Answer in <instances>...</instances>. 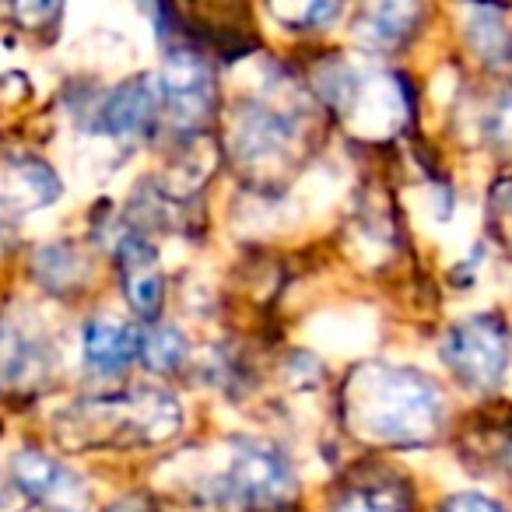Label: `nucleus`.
Returning <instances> with one entry per match:
<instances>
[{"label": "nucleus", "instance_id": "nucleus-1", "mask_svg": "<svg viewBox=\"0 0 512 512\" xmlns=\"http://www.w3.org/2000/svg\"><path fill=\"white\" fill-rule=\"evenodd\" d=\"M348 418L355 432L372 442L425 446L439 435L446 400L425 372L369 362L348 383Z\"/></svg>", "mask_w": 512, "mask_h": 512}, {"label": "nucleus", "instance_id": "nucleus-2", "mask_svg": "<svg viewBox=\"0 0 512 512\" xmlns=\"http://www.w3.org/2000/svg\"><path fill=\"white\" fill-rule=\"evenodd\" d=\"M214 498L249 509H278L295 495L292 463L260 439H239L221 449L218 467L207 477Z\"/></svg>", "mask_w": 512, "mask_h": 512}, {"label": "nucleus", "instance_id": "nucleus-3", "mask_svg": "<svg viewBox=\"0 0 512 512\" xmlns=\"http://www.w3.org/2000/svg\"><path fill=\"white\" fill-rule=\"evenodd\" d=\"M509 327L498 313H474L449 327L442 341V362L467 390L488 393L509 369Z\"/></svg>", "mask_w": 512, "mask_h": 512}, {"label": "nucleus", "instance_id": "nucleus-4", "mask_svg": "<svg viewBox=\"0 0 512 512\" xmlns=\"http://www.w3.org/2000/svg\"><path fill=\"white\" fill-rule=\"evenodd\" d=\"M299 141V120L274 106H246L228 130V148L235 162L264 179L288 169V162L299 151Z\"/></svg>", "mask_w": 512, "mask_h": 512}, {"label": "nucleus", "instance_id": "nucleus-5", "mask_svg": "<svg viewBox=\"0 0 512 512\" xmlns=\"http://www.w3.org/2000/svg\"><path fill=\"white\" fill-rule=\"evenodd\" d=\"M53 369V337L43 316L15 306L0 316V383L8 390H32Z\"/></svg>", "mask_w": 512, "mask_h": 512}, {"label": "nucleus", "instance_id": "nucleus-6", "mask_svg": "<svg viewBox=\"0 0 512 512\" xmlns=\"http://www.w3.org/2000/svg\"><path fill=\"white\" fill-rule=\"evenodd\" d=\"M158 99L176 127H200L214 109V78L190 50H172L158 78Z\"/></svg>", "mask_w": 512, "mask_h": 512}, {"label": "nucleus", "instance_id": "nucleus-7", "mask_svg": "<svg viewBox=\"0 0 512 512\" xmlns=\"http://www.w3.org/2000/svg\"><path fill=\"white\" fill-rule=\"evenodd\" d=\"M407 92L397 78L390 74H355L348 102L341 106V113L348 116L351 130L358 137L369 141H383V137L397 134L407 120Z\"/></svg>", "mask_w": 512, "mask_h": 512}, {"label": "nucleus", "instance_id": "nucleus-8", "mask_svg": "<svg viewBox=\"0 0 512 512\" xmlns=\"http://www.w3.org/2000/svg\"><path fill=\"white\" fill-rule=\"evenodd\" d=\"M11 470L18 488L36 498L46 512H88V484L60 460H50L36 449H22L11 460Z\"/></svg>", "mask_w": 512, "mask_h": 512}, {"label": "nucleus", "instance_id": "nucleus-9", "mask_svg": "<svg viewBox=\"0 0 512 512\" xmlns=\"http://www.w3.org/2000/svg\"><path fill=\"white\" fill-rule=\"evenodd\" d=\"M162 99H158V81H127V85L113 88L106 102L99 106L92 134L106 137L113 148H134L144 141L155 123Z\"/></svg>", "mask_w": 512, "mask_h": 512}, {"label": "nucleus", "instance_id": "nucleus-10", "mask_svg": "<svg viewBox=\"0 0 512 512\" xmlns=\"http://www.w3.org/2000/svg\"><path fill=\"white\" fill-rule=\"evenodd\" d=\"M141 330L120 316H95L81 334L85 362L99 376H116L141 355Z\"/></svg>", "mask_w": 512, "mask_h": 512}, {"label": "nucleus", "instance_id": "nucleus-11", "mask_svg": "<svg viewBox=\"0 0 512 512\" xmlns=\"http://www.w3.org/2000/svg\"><path fill=\"white\" fill-rule=\"evenodd\" d=\"M60 197V179L46 162L11 158L0 165V204L15 211H39Z\"/></svg>", "mask_w": 512, "mask_h": 512}, {"label": "nucleus", "instance_id": "nucleus-12", "mask_svg": "<svg viewBox=\"0 0 512 512\" xmlns=\"http://www.w3.org/2000/svg\"><path fill=\"white\" fill-rule=\"evenodd\" d=\"M421 11V0H369L358 22V39L372 50H397L418 32Z\"/></svg>", "mask_w": 512, "mask_h": 512}, {"label": "nucleus", "instance_id": "nucleus-13", "mask_svg": "<svg viewBox=\"0 0 512 512\" xmlns=\"http://www.w3.org/2000/svg\"><path fill=\"white\" fill-rule=\"evenodd\" d=\"M463 32L467 43L484 64L498 67L512 60V32L502 22V8L484 4V0H467L463 4Z\"/></svg>", "mask_w": 512, "mask_h": 512}, {"label": "nucleus", "instance_id": "nucleus-14", "mask_svg": "<svg viewBox=\"0 0 512 512\" xmlns=\"http://www.w3.org/2000/svg\"><path fill=\"white\" fill-rule=\"evenodd\" d=\"M362 313H320L309 320L306 337L313 348L330 355H351L362 348Z\"/></svg>", "mask_w": 512, "mask_h": 512}, {"label": "nucleus", "instance_id": "nucleus-15", "mask_svg": "<svg viewBox=\"0 0 512 512\" xmlns=\"http://www.w3.org/2000/svg\"><path fill=\"white\" fill-rule=\"evenodd\" d=\"M36 274L50 288L64 292V288H74V285H81V281H85L88 260H85V253H81V249L67 246V242H53V246H46L43 253L36 256Z\"/></svg>", "mask_w": 512, "mask_h": 512}, {"label": "nucleus", "instance_id": "nucleus-16", "mask_svg": "<svg viewBox=\"0 0 512 512\" xmlns=\"http://www.w3.org/2000/svg\"><path fill=\"white\" fill-rule=\"evenodd\" d=\"M186 337L176 327H155L141 337V358L151 372H176L186 362Z\"/></svg>", "mask_w": 512, "mask_h": 512}, {"label": "nucleus", "instance_id": "nucleus-17", "mask_svg": "<svg viewBox=\"0 0 512 512\" xmlns=\"http://www.w3.org/2000/svg\"><path fill=\"white\" fill-rule=\"evenodd\" d=\"M271 15L292 29H323L341 15V0H267Z\"/></svg>", "mask_w": 512, "mask_h": 512}, {"label": "nucleus", "instance_id": "nucleus-18", "mask_svg": "<svg viewBox=\"0 0 512 512\" xmlns=\"http://www.w3.org/2000/svg\"><path fill=\"white\" fill-rule=\"evenodd\" d=\"M337 190H341V183H337L334 172H330V169H313L299 183V190H295L292 207H295V211H302V214H323L337 200Z\"/></svg>", "mask_w": 512, "mask_h": 512}, {"label": "nucleus", "instance_id": "nucleus-19", "mask_svg": "<svg viewBox=\"0 0 512 512\" xmlns=\"http://www.w3.org/2000/svg\"><path fill=\"white\" fill-rule=\"evenodd\" d=\"M481 134L502 155H512V92H502L488 102L481 116Z\"/></svg>", "mask_w": 512, "mask_h": 512}, {"label": "nucleus", "instance_id": "nucleus-20", "mask_svg": "<svg viewBox=\"0 0 512 512\" xmlns=\"http://www.w3.org/2000/svg\"><path fill=\"white\" fill-rule=\"evenodd\" d=\"M488 228L495 242L512 253V176H502L488 190Z\"/></svg>", "mask_w": 512, "mask_h": 512}, {"label": "nucleus", "instance_id": "nucleus-21", "mask_svg": "<svg viewBox=\"0 0 512 512\" xmlns=\"http://www.w3.org/2000/svg\"><path fill=\"white\" fill-rule=\"evenodd\" d=\"M334 512H407L400 488H355L334 505Z\"/></svg>", "mask_w": 512, "mask_h": 512}, {"label": "nucleus", "instance_id": "nucleus-22", "mask_svg": "<svg viewBox=\"0 0 512 512\" xmlns=\"http://www.w3.org/2000/svg\"><path fill=\"white\" fill-rule=\"evenodd\" d=\"M442 512H505L495 498L477 495V491H460V495H449Z\"/></svg>", "mask_w": 512, "mask_h": 512}, {"label": "nucleus", "instance_id": "nucleus-23", "mask_svg": "<svg viewBox=\"0 0 512 512\" xmlns=\"http://www.w3.org/2000/svg\"><path fill=\"white\" fill-rule=\"evenodd\" d=\"M60 0H18V18L22 22H32V25H39V22H46V18L53 15V8H57Z\"/></svg>", "mask_w": 512, "mask_h": 512}, {"label": "nucleus", "instance_id": "nucleus-24", "mask_svg": "<svg viewBox=\"0 0 512 512\" xmlns=\"http://www.w3.org/2000/svg\"><path fill=\"white\" fill-rule=\"evenodd\" d=\"M11 246V221L8 214H4V204H0V253Z\"/></svg>", "mask_w": 512, "mask_h": 512}, {"label": "nucleus", "instance_id": "nucleus-25", "mask_svg": "<svg viewBox=\"0 0 512 512\" xmlns=\"http://www.w3.org/2000/svg\"><path fill=\"white\" fill-rule=\"evenodd\" d=\"M109 512H148V505L137 502V498H123V502H116Z\"/></svg>", "mask_w": 512, "mask_h": 512}, {"label": "nucleus", "instance_id": "nucleus-26", "mask_svg": "<svg viewBox=\"0 0 512 512\" xmlns=\"http://www.w3.org/2000/svg\"><path fill=\"white\" fill-rule=\"evenodd\" d=\"M484 4H495V8H505V4H512V0H484Z\"/></svg>", "mask_w": 512, "mask_h": 512}, {"label": "nucleus", "instance_id": "nucleus-27", "mask_svg": "<svg viewBox=\"0 0 512 512\" xmlns=\"http://www.w3.org/2000/svg\"><path fill=\"white\" fill-rule=\"evenodd\" d=\"M0 505H4V488H0Z\"/></svg>", "mask_w": 512, "mask_h": 512}]
</instances>
